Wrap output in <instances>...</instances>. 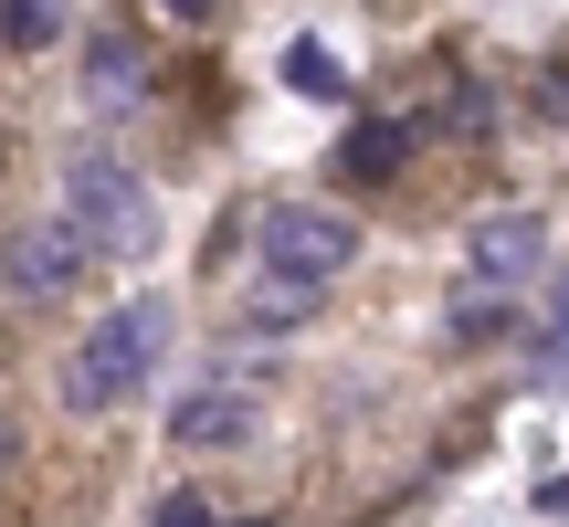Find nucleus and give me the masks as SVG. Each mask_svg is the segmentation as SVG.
<instances>
[{
  "instance_id": "1",
  "label": "nucleus",
  "mask_w": 569,
  "mask_h": 527,
  "mask_svg": "<svg viewBox=\"0 0 569 527\" xmlns=\"http://www.w3.org/2000/svg\"><path fill=\"white\" fill-rule=\"evenodd\" d=\"M169 327H180V317H169V296H138V306H117V317H96V327H84V348L63 359V401H74V411H117L127 390L159 369Z\"/></svg>"
},
{
  "instance_id": "2",
  "label": "nucleus",
  "mask_w": 569,
  "mask_h": 527,
  "mask_svg": "<svg viewBox=\"0 0 569 527\" xmlns=\"http://www.w3.org/2000/svg\"><path fill=\"white\" fill-rule=\"evenodd\" d=\"M63 232L84 243V264H148L159 253V201L117 159H74L63 169Z\"/></svg>"
},
{
  "instance_id": "3",
  "label": "nucleus",
  "mask_w": 569,
  "mask_h": 527,
  "mask_svg": "<svg viewBox=\"0 0 569 527\" xmlns=\"http://www.w3.org/2000/svg\"><path fill=\"white\" fill-rule=\"evenodd\" d=\"M348 253H359V222L348 211H327V201H274L264 211V275L327 296V275H348Z\"/></svg>"
},
{
  "instance_id": "4",
  "label": "nucleus",
  "mask_w": 569,
  "mask_h": 527,
  "mask_svg": "<svg viewBox=\"0 0 569 527\" xmlns=\"http://www.w3.org/2000/svg\"><path fill=\"white\" fill-rule=\"evenodd\" d=\"M169 432H180L190 454H232V444H253L264 432V380H190L180 390V411H169Z\"/></svg>"
},
{
  "instance_id": "5",
  "label": "nucleus",
  "mask_w": 569,
  "mask_h": 527,
  "mask_svg": "<svg viewBox=\"0 0 569 527\" xmlns=\"http://www.w3.org/2000/svg\"><path fill=\"white\" fill-rule=\"evenodd\" d=\"M0 285H11V296H32V306L74 296V285H84V243H74L63 222H21L11 243H0Z\"/></svg>"
},
{
  "instance_id": "6",
  "label": "nucleus",
  "mask_w": 569,
  "mask_h": 527,
  "mask_svg": "<svg viewBox=\"0 0 569 527\" xmlns=\"http://www.w3.org/2000/svg\"><path fill=\"white\" fill-rule=\"evenodd\" d=\"M465 275L486 285V296H507V285L549 275V222H538V211H496V222H475V243H465Z\"/></svg>"
},
{
  "instance_id": "7",
  "label": "nucleus",
  "mask_w": 569,
  "mask_h": 527,
  "mask_svg": "<svg viewBox=\"0 0 569 527\" xmlns=\"http://www.w3.org/2000/svg\"><path fill=\"white\" fill-rule=\"evenodd\" d=\"M84 106H96V117H127V106H148V63H138V42L106 32L96 53H84Z\"/></svg>"
},
{
  "instance_id": "8",
  "label": "nucleus",
  "mask_w": 569,
  "mask_h": 527,
  "mask_svg": "<svg viewBox=\"0 0 569 527\" xmlns=\"http://www.w3.org/2000/svg\"><path fill=\"white\" fill-rule=\"evenodd\" d=\"M401 159H411V127L401 117H359V127H348V148H338L348 180H390Z\"/></svg>"
},
{
  "instance_id": "9",
  "label": "nucleus",
  "mask_w": 569,
  "mask_h": 527,
  "mask_svg": "<svg viewBox=\"0 0 569 527\" xmlns=\"http://www.w3.org/2000/svg\"><path fill=\"white\" fill-rule=\"evenodd\" d=\"M306 317H317V285H284V275H264V285H253V306H243L253 338H284V327H306Z\"/></svg>"
},
{
  "instance_id": "10",
  "label": "nucleus",
  "mask_w": 569,
  "mask_h": 527,
  "mask_svg": "<svg viewBox=\"0 0 569 527\" xmlns=\"http://www.w3.org/2000/svg\"><path fill=\"white\" fill-rule=\"evenodd\" d=\"M42 42H63L53 0H0V53H42Z\"/></svg>"
},
{
  "instance_id": "11",
  "label": "nucleus",
  "mask_w": 569,
  "mask_h": 527,
  "mask_svg": "<svg viewBox=\"0 0 569 527\" xmlns=\"http://www.w3.org/2000/svg\"><path fill=\"white\" fill-rule=\"evenodd\" d=\"M284 84H296V96H317V106L348 96V74H338V53H327V42H296V53H284Z\"/></svg>"
},
{
  "instance_id": "12",
  "label": "nucleus",
  "mask_w": 569,
  "mask_h": 527,
  "mask_svg": "<svg viewBox=\"0 0 569 527\" xmlns=\"http://www.w3.org/2000/svg\"><path fill=\"white\" fill-rule=\"evenodd\" d=\"M507 327H517V306H507V296H465V306H453V338H465V348H496Z\"/></svg>"
},
{
  "instance_id": "13",
  "label": "nucleus",
  "mask_w": 569,
  "mask_h": 527,
  "mask_svg": "<svg viewBox=\"0 0 569 527\" xmlns=\"http://www.w3.org/2000/svg\"><path fill=\"white\" fill-rule=\"evenodd\" d=\"M443 127H465V138H486V127H496V106H486V84H453V106H443Z\"/></svg>"
},
{
  "instance_id": "14",
  "label": "nucleus",
  "mask_w": 569,
  "mask_h": 527,
  "mask_svg": "<svg viewBox=\"0 0 569 527\" xmlns=\"http://www.w3.org/2000/svg\"><path fill=\"white\" fill-rule=\"evenodd\" d=\"M159 527H232V517H211L201 496H169V507H159Z\"/></svg>"
},
{
  "instance_id": "15",
  "label": "nucleus",
  "mask_w": 569,
  "mask_h": 527,
  "mask_svg": "<svg viewBox=\"0 0 569 527\" xmlns=\"http://www.w3.org/2000/svg\"><path fill=\"white\" fill-rule=\"evenodd\" d=\"M538 117H569V63H549V74H538Z\"/></svg>"
},
{
  "instance_id": "16",
  "label": "nucleus",
  "mask_w": 569,
  "mask_h": 527,
  "mask_svg": "<svg viewBox=\"0 0 569 527\" xmlns=\"http://www.w3.org/2000/svg\"><path fill=\"white\" fill-rule=\"evenodd\" d=\"M538 507H549V517H569V475H549V486H538Z\"/></svg>"
},
{
  "instance_id": "17",
  "label": "nucleus",
  "mask_w": 569,
  "mask_h": 527,
  "mask_svg": "<svg viewBox=\"0 0 569 527\" xmlns=\"http://www.w3.org/2000/svg\"><path fill=\"white\" fill-rule=\"evenodd\" d=\"M0 159H11V138H0Z\"/></svg>"
},
{
  "instance_id": "18",
  "label": "nucleus",
  "mask_w": 569,
  "mask_h": 527,
  "mask_svg": "<svg viewBox=\"0 0 569 527\" xmlns=\"http://www.w3.org/2000/svg\"><path fill=\"white\" fill-rule=\"evenodd\" d=\"M243 527H264V517H243Z\"/></svg>"
}]
</instances>
